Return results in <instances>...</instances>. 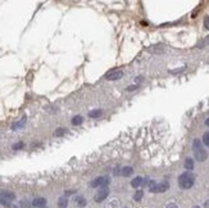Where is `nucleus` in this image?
Masks as SVG:
<instances>
[{
    "label": "nucleus",
    "mask_w": 209,
    "mask_h": 208,
    "mask_svg": "<svg viewBox=\"0 0 209 208\" xmlns=\"http://www.w3.org/2000/svg\"><path fill=\"white\" fill-rule=\"evenodd\" d=\"M169 189V182L168 181H161L155 185V188H153L150 193H165Z\"/></svg>",
    "instance_id": "obj_4"
},
{
    "label": "nucleus",
    "mask_w": 209,
    "mask_h": 208,
    "mask_svg": "<svg viewBox=\"0 0 209 208\" xmlns=\"http://www.w3.org/2000/svg\"><path fill=\"white\" fill-rule=\"evenodd\" d=\"M68 207V198L67 197H60L58 199V208H67Z\"/></svg>",
    "instance_id": "obj_13"
},
{
    "label": "nucleus",
    "mask_w": 209,
    "mask_h": 208,
    "mask_svg": "<svg viewBox=\"0 0 209 208\" xmlns=\"http://www.w3.org/2000/svg\"><path fill=\"white\" fill-rule=\"evenodd\" d=\"M107 208H118V200H117V199L110 200L108 203V206H107Z\"/></svg>",
    "instance_id": "obj_19"
},
{
    "label": "nucleus",
    "mask_w": 209,
    "mask_h": 208,
    "mask_svg": "<svg viewBox=\"0 0 209 208\" xmlns=\"http://www.w3.org/2000/svg\"><path fill=\"white\" fill-rule=\"evenodd\" d=\"M0 204L4 206V207H8V208H10V207H12V206H10V202L5 200V199H3V198H0Z\"/></svg>",
    "instance_id": "obj_22"
},
{
    "label": "nucleus",
    "mask_w": 209,
    "mask_h": 208,
    "mask_svg": "<svg viewBox=\"0 0 209 208\" xmlns=\"http://www.w3.org/2000/svg\"><path fill=\"white\" fill-rule=\"evenodd\" d=\"M122 76H123V72H122L121 70H113L108 72L105 75V78L108 81H115V80H119V78H122Z\"/></svg>",
    "instance_id": "obj_6"
},
{
    "label": "nucleus",
    "mask_w": 209,
    "mask_h": 208,
    "mask_svg": "<svg viewBox=\"0 0 209 208\" xmlns=\"http://www.w3.org/2000/svg\"><path fill=\"white\" fill-rule=\"evenodd\" d=\"M193 148H194V154H195V160L199 161V162H204L207 160V150L203 148L201 142L199 139H195L194 143H193Z\"/></svg>",
    "instance_id": "obj_2"
},
{
    "label": "nucleus",
    "mask_w": 209,
    "mask_h": 208,
    "mask_svg": "<svg viewBox=\"0 0 209 208\" xmlns=\"http://www.w3.org/2000/svg\"><path fill=\"white\" fill-rule=\"evenodd\" d=\"M204 27H205V30H209V16H207L204 18Z\"/></svg>",
    "instance_id": "obj_24"
},
{
    "label": "nucleus",
    "mask_w": 209,
    "mask_h": 208,
    "mask_svg": "<svg viewBox=\"0 0 209 208\" xmlns=\"http://www.w3.org/2000/svg\"><path fill=\"white\" fill-rule=\"evenodd\" d=\"M64 134H66V130L60 127V128H57V131L54 132V136H63Z\"/></svg>",
    "instance_id": "obj_20"
},
{
    "label": "nucleus",
    "mask_w": 209,
    "mask_h": 208,
    "mask_svg": "<svg viewBox=\"0 0 209 208\" xmlns=\"http://www.w3.org/2000/svg\"><path fill=\"white\" fill-rule=\"evenodd\" d=\"M26 122H27V118H26V116H23L21 120H18L17 122H14V124L12 125V130H13V131L19 130V128H22L24 125H26Z\"/></svg>",
    "instance_id": "obj_7"
},
{
    "label": "nucleus",
    "mask_w": 209,
    "mask_h": 208,
    "mask_svg": "<svg viewBox=\"0 0 209 208\" xmlns=\"http://www.w3.org/2000/svg\"><path fill=\"white\" fill-rule=\"evenodd\" d=\"M82 122H83L82 116H76V117H73V120H72V125L73 126H78V125H81Z\"/></svg>",
    "instance_id": "obj_16"
},
{
    "label": "nucleus",
    "mask_w": 209,
    "mask_h": 208,
    "mask_svg": "<svg viewBox=\"0 0 209 208\" xmlns=\"http://www.w3.org/2000/svg\"><path fill=\"white\" fill-rule=\"evenodd\" d=\"M76 192L75 190H67L66 193H64V197H69V195H72V194H75Z\"/></svg>",
    "instance_id": "obj_26"
},
{
    "label": "nucleus",
    "mask_w": 209,
    "mask_h": 208,
    "mask_svg": "<svg viewBox=\"0 0 209 208\" xmlns=\"http://www.w3.org/2000/svg\"><path fill=\"white\" fill-rule=\"evenodd\" d=\"M137 89V85H132V86H128L127 88V91H133V90H136Z\"/></svg>",
    "instance_id": "obj_27"
},
{
    "label": "nucleus",
    "mask_w": 209,
    "mask_h": 208,
    "mask_svg": "<svg viewBox=\"0 0 209 208\" xmlns=\"http://www.w3.org/2000/svg\"><path fill=\"white\" fill-rule=\"evenodd\" d=\"M141 81H143V77H136V82H141Z\"/></svg>",
    "instance_id": "obj_30"
},
{
    "label": "nucleus",
    "mask_w": 209,
    "mask_h": 208,
    "mask_svg": "<svg viewBox=\"0 0 209 208\" xmlns=\"http://www.w3.org/2000/svg\"><path fill=\"white\" fill-rule=\"evenodd\" d=\"M185 168L187 171H190V172L194 170V161L191 160V158H186V161H185Z\"/></svg>",
    "instance_id": "obj_15"
},
{
    "label": "nucleus",
    "mask_w": 209,
    "mask_h": 208,
    "mask_svg": "<svg viewBox=\"0 0 209 208\" xmlns=\"http://www.w3.org/2000/svg\"><path fill=\"white\" fill-rule=\"evenodd\" d=\"M19 206H21V208H34L32 202H28V200H26V199H22V200L19 202Z\"/></svg>",
    "instance_id": "obj_17"
},
{
    "label": "nucleus",
    "mask_w": 209,
    "mask_h": 208,
    "mask_svg": "<svg viewBox=\"0 0 209 208\" xmlns=\"http://www.w3.org/2000/svg\"><path fill=\"white\" fill-rule=\"evenodd\" d=\"M109 182H110V179H109V176H99V177H96V179H94L93 181L90 182V186L91 188H107L109 185Z\"/></svg>",
    "instance_id": "obj_3"
},
{
    "label": "nucleus",
    "mask_w": 209,
    "mask_h": 208,
    "mask_svg": "<svg viewBox=\"0 0 209 208\" xmlns=\"http://www.w3.org/2000/svg\"><path fill=\"white\" fill-rule=\"evenodd\" d=\"M145 184H146L145 180L143 179V177H140V176L135 177V179L131 181V186H132V188H135V189H137V188L143 186V185H145Z\"/></svg>",
    "instance_id": "obj_9"
},
{
    "label": "nucleus",
    "mask_w": 209,
    "mask_h": 208,
    "mask_svg": "<svg viewBox=\"0 0 209 208\" xmlns=\"http://www.w3.org/2000/svg\"><path fill=\"white\" fill-rule=\"evenodd\" d=\"M205 125H207V126H208V127H209V117H208V118H207V120H205Z\"/></svg>",
    "instance_id": "obj_31"
},
{
    "label": "nucleus",
    "mask_w": 209,
    "mask_h": 208,
    "mask_svg": "<svg viewBox=\"0 0 209 208\" xmlns=\"http://www.w3.org/2000/svg\"><path fill=\"white\" fill-rule=\"evenodd\" d=\"M183 70H185V67H181V68H178V70H175V71H171V73H178V72H182Z\"/></svg>",
    "instance_id": "obj_28"
},
{
    "label": "nucleus",
    "mask_w": 209,
    "mask_h": 208,
    "mask_svg": "<svg viewBox=\"0 0 209 208\" xmlns=\"http://www.w3.org/2000/svg\"><path fill=\"white\" fill-rule=\"evenodd\" d=\"M165 208H180V207H178L176 203H173V202H171V203L167 204V207H165Z\"/></svg>",
    "instance_id": "obj_25"
},
{
    "label": "nucleus",
    "mask_w": 209,
    "mask_h": 208,
    "mask_svg": "<svg viewBox=\"0 0 209 208\" xmlns=\"http://www.w3.org/2000/svg\"><path fill=\"white\" fill-rule=\"evenodd\" d=\"M203 143H204V145L209 146V131L205 132L204 135H203Z\"/></svg>",
    "instance_id": "obj_21"
},
{
    "label": "nucleus",
    "mask_w": 209,
    "mask_h": 208,
    "mask_svg": "<svg viewBox=\"0 0 209 208\" xmlns=\"http://www.w3.org/2000/svg\"><path fill=\"white\" fill-rule=\"evenodd\" d=\"M44 208H45V207H44Z\"/></svg>",
    "instance_id": "obj_33"
},
{
    "label": "nucleus",
    "mask_w": 209,
    "mask_h": 208,
    "mask_svg": "<svg viewBox=\"0 0 209 208\" xmlns=\"http://www.w3.org/2000/svg\"><path fill=\"white\" fill-rule=\"evenodd\" d=\"M32 206L36 207V208H44L46 206V199L42 198V197H39V198H35L32 200Z\"/></svg>",
    "instance_id": "obj_8"
},
{
    "label": "nucleus",
    "mask_w": 209,
    "mask_h": 208,
    "mask_svg": "<svg viewBox=\"0 0 209 208\" xmlns=\"http://www.w3.org/2000/svg\"><path fill=\"white\" fill-rule=\"evenodd\" d=\"M108 195H109V189L108 188H101V189H99V192L95 194L94 200L96 202V203H100V202H103L104 199H107Z\"/></svg>",
    "instance_id": "obj_5"
},
{
    "label": "nucleus",
    "mask_w": 209,
    "mask_h": 208,
    "mask_svg": "<svg viewBox=\"0 0 209 208\" xmlns=\"http://www.w3.org/2000/svg\"><path fill=\"white\" fill-rule=\"evenodd\" d=\"M143 198H144V192L143 190H137L136 193L133 194V200L135 202H140Z\"/></svg>",
    "instance_id": "obj_18"
},
{
    "label": "nucleus",
    "mask_w": 209,
    "mask_h": 208,
    "mask_svg": "<svg viewBox=\"0 0 209 208\" xmlns=\"http://www.w3.org/2000/svg\"><path fill=\"white\" fill-rule=\"evenodd\" d=\"M122 176H125V177H128V176H131L133 174V168L130 167V166H126L121 170V172H119Z\"/></svg>",
    "instance_id": "obj_12"
},
{
    "label": "nucleus",
    "mask_w": 209,
    "mask_h": 208,
    "mask_svg": "<svg viewBox=\"0 0 209 208\" xmlns=\"http://www.w3.org/2000/svg\"><path fill=\"white\" fill-rule=\"evenodd\" d=\"M191 208H200V207H199V206H193Z\"/></svg>",
    "instance_id": "obj_32"
},
{
    "label": "nucleus",
    "mask_w": 209,
    "mask_h": 208,
    "mask_svg": "<svg viewBox=\"0 0 209 208\" xmlns=\"http://www.w3.org/2000/svg\"><path fill=\"white\" fill-rule=\"evenodd\" d=\"M194 184H195V176L190 171H186V172L178 176V186L181 189H190L194 186Z\"/></svg>",
    "instance_id": "obj_1"
},
{
    "label": "nucleus",
    "mask_w": 209,
    "mask_h": 208,
    "mask_svg": "<svg viewBox=\"0 0 209 208\" xmlns=\"http://www.w3.org/2000/svg\"><path fill=\"white\" fill-rule=\"evenodd\" d=\"M24 146V144L22 143V142H19V143H17V144H14L13 145V150H18V149H22Z\"/></svg>",
    "instance_id": "obj_23"
},
{
    "label": "nucleus",
    "mask_w": 209,
    "mask_h": 208,
    "mask_svg": "<svg viewBox=\"0 0 209 208\" xmlns=\"http://www.w3.org/2000/svg\"><path fill=\"white\" fill-rule=\"evenodd\" d=\"M75 203H76V206H77V207L83 208L86 204H87V200H86V199H85V197H82V195H78V197H76V198H75Z\"/></svg>",
    "instance_id": "obj_11"
},
{
    "label": "nucleus",
    "mask_w": 209,
    "mask_h": 208,
    "mask_svg": "<svg viewBox=\"0 0 209 208\" xmlns=\"http://www.w3.org/2000/svg\"><path fill=\"white\" fill-rule=\"evenodd\" d=\"M101 114H103L101 109H93V111L89 112V117L90 118H99Z\"/></svg>",
    "instance_id": "obj_14"
},
{
    "label": "nucleus",
    "mask_w": 209,
    "mask_h": 208,
    "mask_svg": "<svg viewBox=\"0 0 209 208\" xmlns=\"http://www.w3.org/2000/svg\"><path fill=\"white\" fill-rule=\"evenodd\" d=\"M204 208H209V199L207 202H204Z\"/></svg>",
    "instance_id": "obj_29"
},
{
    "label": "nucleus",
    "mask_w": 209,
    "mask_h": 208,
    "mask_svg": "<svg viewBox=\"0 0 209 208\" xmlns=\"http://www.w3.org/2000/svg\"><path fill=\"white\" fill-rule=\"evenodd\" d=\"M0 198H3L5 200H8V202H12V200H14L16 199V194L14 193H12V192H2L0 193Z\"/></svg>",
    "instance_id": "obj_10"
}]
</instances>
